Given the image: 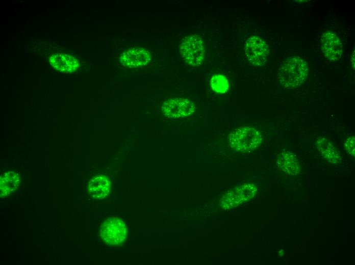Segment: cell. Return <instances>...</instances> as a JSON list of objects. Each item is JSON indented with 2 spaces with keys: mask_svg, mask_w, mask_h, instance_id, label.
<instances>
[{
  "mask_svg": "<svg viewBox=\"0 0 355 265\" xmlns=\"http://www.w3.org/2000/svg\"><path fill=\"white\" fill-rule=\"evenodd\" d=\"M308 74L307 62L298 57L286 59L277 71V80L287 89L296 88L305 81Z\"/></svg>",
  "mask_w": 355,
  "mask_h": 265,
  "instance_id": "obj_1",
  "label": "cell"
},
{
  "mask_svg": "<svg viewBox=\"0 0 355 265\" xmlns=\"http://www.w3.org/2000/svg\"><path fill=\"white\" fill-rule=\"evenodd\" d=\"M230 146L240 152H248L257 148L262 142L260 132L256 128L243 127L234 130L228 137Z\"/></svg>",
  "mask_w": 355,
  "mask_h": 265,
  "instance_id": "obj_2",
  "label": "cell"
},
{
  "mask_svg": "<svg viewBox=\"0 0 355 265\" xmlns=\"http://www.w3.org/2000/svg\"><path fill=\"white\" fill-rule=\"evenodd\" d=\"M100 235L110 246H120L127 238L128 229L124 222L116 217L106 219L101 225Z\"/></svg>",
  "mask_w": 355,
  "mask_h": 265,
  "instance_id": "obj_3",
  "label": "cell"
},
{
  "mask_svg": "<svg viewBox=\"0 0 355 265\" xmlns=\"http://www.w3.org/2000/svg\"><path fill=\"white\" fill-rule=\"evenodd\" d=\"M180 50L183 59L189 65L198 66L202 63L205 48L202 40L198 35H193L184 38Z\"/></svg>",
  "mask_w": 355,
  "mask_h": 265,
  "instance_id": "obj_4",
  "label": "cell"
},
{
  "mask_svg": "<svg viewBox=\"0 0 355 265\" xmlns=\"http://www.w3.org/2000/svg\"><path fill=\"white\" fill-rule=\"evenodd\" d=\"M269 51L267 44L258 37H251L246 42L245 54L249 61L254 65H264L267 61Z\"/></svg>",
  "mask_w": 355,
  "mask_h": 265,
  "instance_id": "obj_5",
  "label": "cell"
},
{
  "mask_svg": "<svg viewBox=\"0 0 355 265\" xmlns=\"http://www.w3.org/2000/svg\"><path fill=\"white\" fill-rule=\"evenodd\" d=\"M193 102L186 98L169 99L162 107L163 113L166 116L172 118H182L188 116L195 111Z\"/></svg>",
  "mask_w": 355,
  "mask_h": 265,
  "instance_id": "obj_6",
  "label": "cell"
},
{
  "mask_svg": "<svg viewBox=\"0 0 355 265\" xmlns=\"http://www.w3.org/2000/svg\"><path fill=\"white\" fill-rule=\"evenodd\" d=\"M150 52L143 48L128 49L122 53L119 61L122 65L131 68L143 66L150 60Z\"/></svg>",
  "mask_w": 355,
  "mask_h": 265,
  "instance_id": "obj_7",
  "label": "cell"
},
{
  "mask_svg": "<svg viewBox=\"0 0 355 265\" xmlns=\"http://www.w3.org/2000/svg\"><path fill=\"white\" fill-rule=\"evenodd\" d=\"M322 50L326 57L330 60L336 61L342 55L341 42L339 38L331 32H326L321 39Z\"/></svg>",
  "mask_w": 355,
  "mask_h": 265,
  "instance_id": "obj_8",
  "label": "cell"
},
{
  "mask_svg": "<svg viewBox=\"0 0 355 265\" xmlns=\"http://www.w3.org/2000/svg\"><path fill=\"white\" fill-rule=\"evenodd\" d=\"M111 181L105 175H97L93 177L88 183V190L90 196L96 199H102L109 194Z\"/></svg>",
  "mask_w": 355,
  "mask_h": 265,
  "instance_id": "obj_9",
  "label": "cell"
},
{
  "mask_svg": "<svg viewBox=\"0 0 355 265\" xmlns=\"http://www.w3.org/2000/svg\"><path fill=\"white\" fill-rule=\"evenodd\" d=\"M276 163L278 168L287 174L296 175L300 172L298 161L291 151L285 150L281 152L277 157Z\"/></svg>",
  "mask_w": 355,
  "mask_h": 265,
  "instance_id": "obj_10",
  "label": "cell"
},
{
  "mask_svg": "<svg viewBox=\"0 0 355 265\" xmlns=\"http://www.w3.org/2000/svg\"><path fill=\"white\" fill-rule=\"evenodd\" d=\"M20 182V176L16 172L9 171L2 175L0 179L1 197L4 198L16 190Z\"/></svg>",
  "mask_w": 355,
  "mask_h": 265,
  "instance_id": "obj_11",
  "label": "cell"
},
{
  "mask_svg": "<svg viewBox=\"0 0 355 265\" xmlns=\"http://www.w3.org/2000/svg\"><path fill=\"white\" fill-rule=\"evenodd\" d=\"M318 149L328 162L337 164L341 161L340 155L334 145L324 137H319L316 141Z\"/></svg>",
  "mask_w": 355,
  "mask_h": 265,
  "instance_id": "obj_12",
  "label": "cell"
},
{
  "mask_svg": "<svg viewBox=\"0 0 355 265\" xmlns=\"http://www.w3.org/2000/svg\"><path fill=\"white\" fill-rule=\"evenodd\" d=\"M210 83L212 89L217 93H224L229 88L227 80L222 75H214L211 80Z\"/></svg>",
  "mask_w": 355,
  "mask_h": 265,
  "instance_id": "obj_13",
  "label": "cell"
},
{
  "mask_svg": "<svg viewBox=\"0 0 355 265\" xmlns=\"http://www.w3.org/2000/svg\"><path fill=\"white\" fill-rule=\"evenodd\" d=\"M354 136H351L346 139L345 142V147L348 153L352 157H354L355 148Z\"/></svg>",
  "mask_w": 355,
  "mask_h": 265,
  "instance_id": "obj_14",
  "label": "cell"
}]
</instances>
